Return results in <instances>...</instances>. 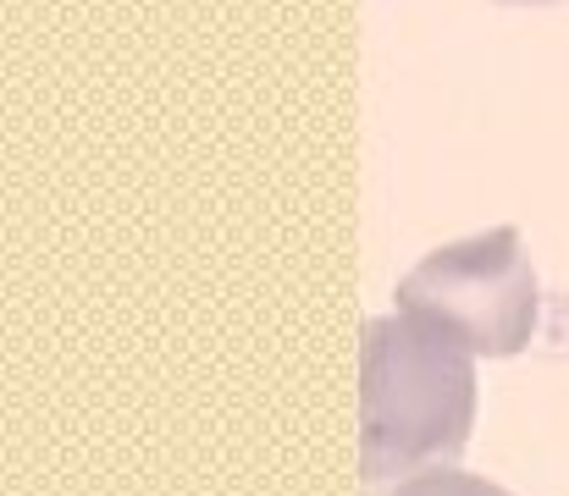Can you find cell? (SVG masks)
<instances>
[{
  "label": "cell",
  "mask_w": 569,
  "mask_h": 496,
  "mask_svg": "<svg viewBox=\"0 0 569 496\" xmlns=\"http://www.w3.org/2000/svg\"><path fill=\"white\" fill-rule=\"evenodd\" d=\"M360 496H392L403 480L459 464L481 408V358L431 326L392 310L360 331Z\"/></svg>",
  "instance_id": "obj_1"
},
{
  "label": "cell",
  "mask_w": 569,
  "mask_h": 496,
  "mask_svg": "<svg viewBox=\"0 0 569 496\" xmlns=\"http://www.w3.org/2000/svg\"><path fill=\"white\" fill-rule=\"evenodd\" d=\"M392 298H398L392 310L426 315L431 326L459 336L481 364L526 353L542 321L537 265L515 226H487L420 254L398 276Z\"/></svg>",
  "instance_id": "obj_2"
},
{
  "label": "cell",
  "mask_w": 569,
  "mask_h": 496,
  "mask_svg": "<svg viewBox=\"0 0 569 496\" xmlns=\"http://www.w3.org/2000/svg\"><path fill=\"white\" fill-rule=\"evenodd\" d=\"M392 496H515V492H503L487 475H470L465 464H442V469H426V475L403 480Z\"/></svg>",
  "instance_id": "obj_3"
},
{
  "label": "cell",
  "mask_w": 569,
  "mask_h": 496,
  "mask_svg": "<svg viewBox=\"0 0 569 496\" xmlns=\"http://www.w3.org/2000/svg\"><path fill=\"white\" fill-rule=\"evenodd\" d=\"M515 6H542V0H515Z\"/></svg>",
  "instance_id": "obj_4"
}]
</instances>
